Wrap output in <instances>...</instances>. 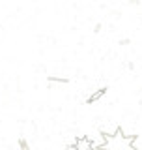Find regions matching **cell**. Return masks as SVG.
I'll return each instance as SVG.
<instances>
[{
	"mask_svg": "<svg viewBox=\"0 0 142 150\" xmlns=\"http://www.w3.org/2000/svg\"><path fill=\"white\" fill-rule=\"evenodd\" d=\"M135 141V135L127 137L122 129H116V133H105V143L101 144V150H136L133 146Z\"/></svg>",
	"mask_w": 142,
	"mask_h": 150,
	"instance_id": "1",
	"label": "cell"
},
{
	"mask_svg": "<svg viewBox=\"0 0 142 150\" xmlns=\"http://www.w3.org/2000/svg\"><path fill=\"white\" fill-rule=\"evenodd\" d=\"M75 148L77 150H93L96 144H93L92 139H88V137H79L77 141H75Z\"/></svg>",
	"mask_w": 142,
	"mask_h": 150,
	"instance_id": "2",
	"label": "cell"
},
{
	"mask_svg": "<svg viewBox=\"0 0 142 150\" xmlns=\"http://www.w3.org/2000/svg\"><path fill=\"white\" fill-rule=\"evenodd\" d=\"M103 94H105V88H99V90H97V92H93V94H92V96H90V98H88V100H86V101H88V103H93V101H97V100H99V98H101V96H103Z\"/></svg>",
	"mask_w": 142,
	"mask_h": 150,
	"instance_id": "3",
	"label": "cell"
},
{
	"mask_svg": "<svg viewBox=\"0 0 142 150\" xmlns=\"http://www.w3.org/2000/svg\"><path fill=\"white\" fill-rule=\"evenodd\" d=\"M21 150H30V146L26 144V141H21Z\"/></svg>",
	"mask_w": 142,
	"mask_h": 150,
	"instance_id": "4",
	"label": "cell"
},
{
	"mask_svg": "<svg viewBox=\"0 0 142 150\" xmlns=\"http://www.w3.org/2000/svg\"><path fill=\"white\" fill-rule=\"evenodd\" d=\"M67 150H77V148H75V144H71V146H67Z\"/></svg>",
	"mask_w": 142,
	"mask_h": 150,
	"instance_id": "5",
	"label": "cell"
},
{
	"mask_svg": "<svg viewBox=\"0 0 142 150\" xmlns=\"http://www.w3.org/2000/svg\"><path fill=\"white\" fill-rule=\"evenodd\" d=\"M131 2H133V4H138V2H140V0H131Z\"/></svg>",
	"mask_w": 142,
	"mask_h": 150,
	"instance_id": "6",
	"label": "cell"
}]
</instances>
